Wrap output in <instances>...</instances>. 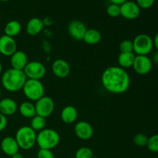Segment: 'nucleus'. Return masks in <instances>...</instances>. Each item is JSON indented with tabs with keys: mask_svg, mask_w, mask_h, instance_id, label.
Segmentation results:
<instances>
[{
	"mask_svg": "<svg viewBox=\"0 0 158 158\" xmlns=\"http://www.w3.org/2000/svg\"><path fill=\"white\" fill-rule=\"evenodd\" d=\"M152 60L153 63H155L156 65H158V51H157V52L154 54L153 56V60Z\"/></svg>",
	"mask_w": 158,
	"mask_h": 158,
	"instance_id": "obj_35",
	"label": "nucleus"
},
{
	"mask_svg": "<svg viewBox=\"0 0 158 158\" xmlns=\"http://www.w3.org/2000/svg\"><path fill=\"white\" fill-rule=\"evenodd\" d=\"M157 158H158V157H157Z\"/></svg>",
	"mask_w": 158,
	"mask_h": 158,
	"instance_id": "obj_40",
	"label": "nucleus"
},
{
	"mask_svg": "<svg viewBox=\"0 0 158 158\" xmlns=\"http://www.w3.org/2000/svg\"><path fill=\"white\" fill-rule=\"evenodd\" d=\"M28 63V56L23 51L17 50L10 56V64L12 69L23 70Z\"/></svg>",
	"mask_w": 158,
	"mask_h": 158,
	"instance_id": "obj_15",
	"label": "nucleus"
},
{
	"mask_svg": "<svg viewBox=\"0 0 158 158\" xmlns=\"http://www.w3.org/2000/svg\"><path fill=\"white\" fill-rule=\"evenodd\" d=\"M75 158H94V151L88 147H82L76 151Z\"/></svg>",
	"mask_w": 158,
	"mask_h": 158,
	"instance_id": "obj_25",
	"label": "nucleus"
},
{
	"mask_svg": "<svg viewBox=\"0 0 158 158\" xmlns=\"http://www.w3.org/2000/svg\"><path fill=\"white\" fill-rule=\"evenodd\" d=\"M37 134L30 126H23L17 130L15 139L17 141L19 149L29 151L36 144Z\"/></svg>",
	"mask_w": 158,
	"mask_h": 158,
	"instance_id": "obj_4",
	"label": "nucleus"
},
{
	"mask_svg": "<svg viewBox=\"0 0 158 158\" xmlns=\"http://www.w3.org/2000/svg\"><path fill=\"white\" fill-rule=\"evenodd\" d=\"M11 158H24V157H23V155L21 153L18 152L16 153V154H13L12 156H11Z\"/></svg>",
	"mask_w": 158,
	"mask_h": 158,
	"instance_id": "obj_36",
	"label": "nucleus"
},
{
	"mask_svg": "<svg viewBox=\"0 0 158 158\" xmlns=\"http://www.w3.org/2000/svg\"><path fill=\"white\" fill-rule=\"evenodd\" d=\"M2 94V89H1V87H0V96H1Z\"/></svg>",
	"mask_w": 158,
	"mask_h": 158,
	"instance_id": "obj_39",
	"label": "nucleus"
},
{
	"mask_svg": "<svg viewBox=\"0 0 158 158\" xmlns=\"http://www.w3.org/2000/svg\"><path fill=\"white\" fill-rule=\"evenodd\" d=\"M0 1L1 2H8V1H9V0H0Z\"/></svg>",
	"mask_w": 158,
	"mask_h": 158,
	"instance_id": "obj_38",
	"label": "nucleus"
},
{
	"mask_svg": "<svg viewBox=\"0 0 158 158\" xmlns=\"http://www.w3.org/2000/svg\"><path fill=\"white\" fill-rule=\"evenodd\" d=\"M147 148L153 153H158V134L148 137Z\"/></svg>",
	"mask_w": 158,
	"mask_h": 158,
	"instance_id": "obj_26",
	"label": "nucleus"
},
{
	"mask_svg": "<svg viewBox=\"0 0 158 158\" xmlns=\"http://www.w3.org/2000/svg\"><path fill=\"white\" fill-rule=\"evenodd\" d=\"M140 8L136 2L127 1L120 6V15L128 20H134L140 15Z\"/></svg>",
	"mask_w": 158,
	"mask_h": 158,
	"instance_id": "obj_10",
	"label": "nucleus"
},
{
	"mask_svg": "<svg viewBox=\"0 0 158 158\" xmlns=\"http://www.w3.org/2000/svg\"><path fill=\"white\" fill-rule=\"evenodd\" d=\"M18 110L22 117L27 119H32L36 115L35 104L31 101H24L18 106Z\"/></svg>",
	"mask_w": 158,
	"mask_h": 158,
	"instance_id": "obj_20",
	"label": "nucleus"
},
{
	"mask_svg": "<svg viewBox=\"0 0 158 158\" xmlns=\"http://www.w3.org/2000/svg\"><path fill=\"white\" fill-rule=\"evenodd\" d=\"M62 121L66 124H72L75 123L78 117V110L73 106H66L62 110L60 114Z\"/></svg>",
	"mask_w": 158,
	"mask_h": 158,
	"instance_id": "obj_19",
	"label": "nucleus"
},
{
	"mask_svg": "<svg viewBox=\"0 0 158 158\" xmlns=\"http://www.w3.org/2000/svg\"><path fill=\"white\" fill-rule=\"evenodd\" d=\"M153 42H154V47H155L157 51H158V32L156 34L154 38L153 39Z\"/></svg>",
	"mask_w": 158,
	"mask_h": 158,
	"instance_id": "obj_34",
	"label": "nucleus"
},
{
	"mask_svg": "<svg viewBox=\"0 0 158 158\" xmlns=\"http://www.w3.org/2000/svg\"><path fill=\"white\" fill-rule=\"evenodd\" d=\"M60 142V134L52 128H45L37 134L36 144L40 149L52 150L58 146Z\"/></svg>",
	"mask_w": 158,
	"mask_h": 158,
	"instance_id": "obj_3",
	"label": "nucleus"
},
{
	"mask_svg": "<svg viewBox=\"0 0 158 158\" xmlns=\"http://www.w3.org/2000/svg\"><path fill=\"white\" fill-rule=\"evenodd\" d=\"M36 115L44 118L50 117L55 110V103L52 98L48 96H43L35 103Z\"/></svg>",
	"mask_w": 158,
	"mask_h": 158,
	"instance_id": "obj_8",
	"label": "nucleus"
},
{
	"mask_svg": "<svg viewBox=\"0 0 158 158\" xmlns=\"http://www.w3.org/2000/svg\"><path fill=\"white\" fill-rule=\"evenodd\" d=\"M74 133L80 140H87L94 136V128L89 122L80 120L74 126Z\"/></svg>",
	"mask_w": 158,
	"mask_h": 158,
	"instance_id": "obj_11",
	"label": "nucleus"
},
{
	"mask_svg": "<svg viewBox=\"0 0 158 158\" xmlns=\"http://www.w3.org/2000/svg\"><path fill=\"white\" fill-rule=\"evenodd\" d=\"M101 83L104 89L110 94H122L131 86V77L126 69L120 66H110L102 73Z\"/></svg>",
	"mask_w": 158,
	"mask_h": 158,
	"instance_id": "obj_1",
	"label": "nucleus"
},
{
	"mask_svg": "<svg viewBox=\"0 0 158 158\" xmlns=\"http://www.w3.org/2000/svg\"><path fill=\"white\" fill-rule=\"evenodd\" d=\"M27 79L41 80L46 73V68L40 61H30L23 69Z\"/></svg>",
	"mask_w": 158,
	"mask_h": 158,
	"instance_id": "obj_7",
	"label": "nucleus"
},
{
	"mask_svg": "<svg viewBox=\"0 0 158 158\" xmlns=\"http://www.w3.org/2000/svg\"><path fill=\"white\" fill-rule=\"evenodd\" d=\"M8 124L7 117L4 116L0 113V132L4 131Z\"/></svg>",
	"mask_w": 158,
	"mask_h": 158,
	"instance_id": "obj_32",
	"label": "nucleus"
},
{
	"mask_svg": "<svg viewBox=\"0 0 158 158\" xmlns=\"http://www.w3.org/2000/svg\"><path fill=\"white\" fill-rule=\"evenodd\" d=\"M155 0H137L136 3L140 9H148L154 6Z\"/></svg>",
	"mask_w": 158,
	"mask_h": 158,
	"instance_id": "obj_30",
	"label": "nucleus"
},
{
	"mask_svg": "<svg viewBox=\"0 0 158 158\" xmlns=\"http://www.w3.org/2000/svg\"><path fill=\"white\" fill-rule=\"evenodd\" d=\"M27 77L23 70L10 69H7L2 73L1 77V83L6 90L11 93H15L23 89Z\"/></svg>",
	"mask_w": 158,
	"mask_h": 158,
	"instance_id": "obj_2",
	"label": "nucleus"
},
{
	"mask_svg": "<svg viewBox=\"0 0 158 158\" xmlns=\"http://www.w3.org/2000/svg\"><path fill=\"white\" fill-rule=\"evenodd\" d=\"M111 3L116 5H119V6H121L122 4H123L124 2H126L128 0H109Z\"/></svg>",
	"mask_w": 158,
	"mask_h": 158,
	"instance_id": "obj_33",
	"label": "nucleus"
},
{
	"mask_svg": "<svg viewBox=\"0 0 158 158\" xmlns=\"http://www.w3.org/2000/svg\"><path fill=\"white\" fill-rule=\"evenodd\" d=\"M153 67V62L148 56L136 55L132 68L136 73L144 76L149 73Z\"/></svg>",
	"mask_w": 158,
	"mask_h": 158,
	"instance_id": "obj_9",
	"label": "nucleus"
},
{
	"mask_svg": "<svg viewBox=\"0 0 158 158\" xmlns=\"http://www.w3.org/2000/svg\"><path fill=\"white\" fill-rule=\"evenodd\" d=\"M37 158H55L52 150L40 149L37 152Z\"/></svg>",
	"mask_w": 158,
	"mask_h": 158,
	"instance_id": "obj_31",
	"label": "nucleus"
},
{
	"mask_svg": "<svg viewBox=\"0 0 158 158\" xmlns=\"http://www.w3.org/2000/svg\"><path fill=\"white\" fill-rule=\"evenodd\" d=\"M102 39V35L99 30L96 29H87L84 37H83V41L88 45L98 44Z\"/></svg>",
	"mask_w": 158,
	"mask_h": 158,
	"instance_id": "obj_23",
	"label": "nucleus"
},
{
	"mask_svg": "<svg viewBox=\"0 0 158 158\" xmlns=\"http://www.w3.org/2000/svg\"><path fill=\"white\" fill-rule=\"evenodd\" d=\"M136 55L134 52H120L118 56V64L122 69H127L131 68L134 64Z\"/></svg>",
	"mask_w": 158,
	"mask_h": 158,
	"instance_id": "obj_21",
	"label": "nucleus"
},
{
	"mask_svg": "<svg viewBox=\"0 0 158 158\" xmlns=\"http://www.w3.org/2000/svg\"><path fill=\"white\" fill-rule=\"evenodd\" d=\"M87 28L80 20H73L68 25V33L75 40H83Z\"/></svg>",
	"mask_w": 158,
	"mask_h": 158,
	"instance_id": "obj_13",
	"label": "nucleus"
},
{
	"mask_svg": "<svg viewBox=\"0 0 158 158\" xmlns=\"http://www.w3.org/2000/svg\"><path fill=\"white\" fill-rule=\"evenodd\" d=\"M132 41L134 52L137 56H148L154 49L153 39L148 34H139Z\"/></svg>",
	"mask_w": 158,
	"mask_h": 158,
	"instance_id": "obj_6",
	"label": "nucleus"
},
{
	"mask_svg": "<svg viewBox=\"0 0 158 158\" xmlns=\"http://www.w3.org/2000/svg\"><path fill=\"white\" fill-rule=\"evenodd\" d=\"M106 13L112 18H117L120 15V6L110 3L106 8Z\"/></svg>",
	"mask_w": 158,
	"mask_h": 158,
	"instance_id": "obj_29",
	"label": "nucleus"
},
{
	"mask_svg": "<svg viewBox=\"0 0 158 158\" xmlns=\"http://www.w3.org/2000/svg\"><path fill=\"white\" fill-rule=\"evenodd\" d=\"M1 150L5 154L8 156H12L13 154H16L19 151V147L17 141L15 140V137H6L2 140Z\"/></svg>",
	"mask_w": 158,
	"mask_h": 158,
	"instance_id": "obj_16",
	"label": "nucleus"
},
{
	"mask_svg": "<svg viewBox=\"0 0 158 158\" xmlns=\"http://www.w3.org/2000/svg\"><path fill=\"white\" fill-rule=\"evenodd\" d=\"M17 51V43L12 37L2 35L0 36V54L10 57Z\"/></svg>",
	"mask_w": 158,
	"mask_h": 158,
	"instance_id": "obj_12",
	"label": "nucleus"
},
{
	"mask_svg": "<svg viewBox=\"0 0 158 158\" xmlns=\"http://www.w3.org/2000/svg\"><path fill=\"white\" fill-rule=\"evenodd\" d=\"M44 26L43 20L37 17H33L28 21L26 26V31L28 35L31 36H35L43 30Z\"/></svg>",
	"mask_w": 158,
	"mask_h": 158,
	"instance_id": "obj_17",
	"label": "nucleus"
},
{
	"mask_svg": "<svg viewBox=\"0 0 158 158\" xmlns=\"http://www.w3.org/2000/svg\"><path fill=\"white\" fill-rule=\"evenodd\" d=\"M133 140H134V143L136 146L143 148V147H147L148 141V137H147L146 134L139 133V134H137L134 136Z\"/></svg>",
	"mask_w": 158,
	"mask_h": 158,
	"instance_id": "obj_27",
	"label": "nucleus"
},
{
	"mask_svg": "<svg viewBox=\"0 0 158 158\" xmlns=\"http://www.w3.org/2000/svg\"><path fill=\"white\" fill-rule=\"evenodd\" d=\"M22 90L25 97L31 102H36L45 96V87L41 80L27 79Z\"/></svg>",
	"mask_w": 158,
	"mask_h": 158,
	"instance_id": "obj_5",
	"label": "nucleus"
},
{
	"mask_svg": "<svg viewBox=\"0 0 158 158\" xmlns=\"http://www.w3.org/2000/svg\"><path fill=\"white\" fill-rule=\"evenodd\" d=\"M22 30V25L17 20H11L8 22L4 28L5 35L15 38L20 33Z\"/></svg>",
	"mask_w": 158,
	"mask_h": 158,
	"instance_id": "obj_22",
	"label": "nucleus"
},
{
	"mask_svg": "<svg viewBox=\"0 0 158 158\" xmlns=\"http://www.w3.org/2000/svg\"><path fill=\"white\" fill-rule=\"evenodd\" d=\"M51 69L54 75L60 79L67 77L70 73V66L63 59H57L54 60L51 66Z\"/></svg>",
	"mask_w": 158,
	"mask_h": 158,
	"instance_id": "obj_14",
	"label": "nucleus"
},
{
	"mask_svg": "<svg viewBox=\"0 0 158 158\" xmlns=\"http://www.w3.org/2000/svg\"><path fill=\"white\" fill-rule=\"evenodd\" d=\"M18 110L16 102L11 98H4L0 100V113L6 117L12 116Z\"/></svg>",
	"mask_w": 158,
	"mask_h": 158,
	"instance_id": "obj_18",
	"label": "nucleus"
},
{
	"mask_svg": "<svg viewBox=\"0 0 158 158\" xmlns=\"http://www.w3.org/2000/svg\"><path fill=\"white\" fill-rule=\"evenodd\" d=\"M120 52H134L133 41L130 40H124L120 42L119 45Z\"/></svg>",
	"mask_w": 158,
	"mask_h": 158,
	"instance_id": "obj_28",
	"label": "nucleus"
},
{
	"mask_svg": "<svg viewBox=\"0 0 158 158\" xmlns=\"http://www.w3.org/2000/svg\"><path fill=\"white\" fill-rule=\"evenodd\" d=\"M2 65L1 62H0V75L2 74Z\"/></svg>",
	"mask_w": 158,
	"mask_h": 158,
	"instance_id": "obj_37",
	"label": "nucleus"
},
{
	"mask_svg": "<svg viewBox=\"0 0 158 158\" xmlns=\"http://www.w3.org/2000/svg\"><path fill=\"white\" fill-rule=\"evenodd\" d=\"M46 119L44 117H42L40 116L35 115V117L31 119L30 127L35 132H40L42 130L46 128Z\"/></svg>",
	"mask_w": 158,
	"mask_h": 158,
	"instance_id": "obj_24",
	"label": "nucleus"
}]
</instances>
